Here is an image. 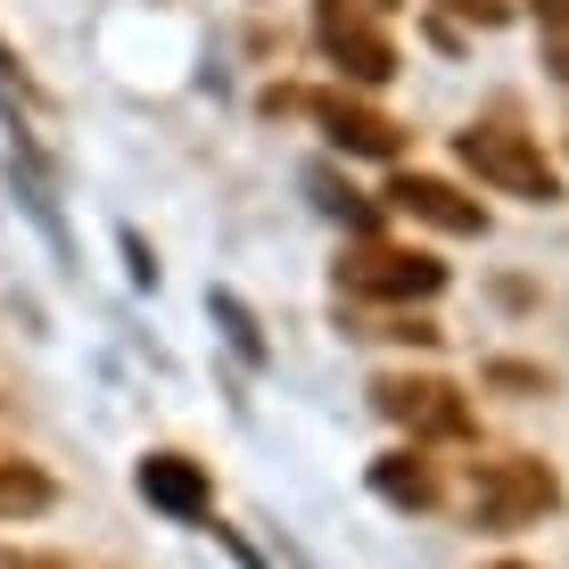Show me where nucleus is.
Instances as JSON below:
<instances>
[{
    "label": "nucleus",
    "instance_id": "obj_1",
    "mask_svg": "<svg viewBox=\"0 0 569 569\" xmlns=\"http://www.w3.org/2000/svg\"><path fill=\"white\" fill-rule=\"evenodd\" d=\"M455 149H462V166L479 173V182L512 190V199H528V207H553V199H561V182H553V166H545V149L528 141V132H512V124H470Z\"/></svg>",
    "mask_w": 569,
    "mask_h": 569
},
{
    "label": "nucleus",
    "instance_id": "obj_2",
    "mask_svg": "<svg viewBox=\"0 0 569 569\" xmlns=\"http://www.w3.org/2000/svg\"><path fill=\"white\" fill-rule=\"evenodd\" d=\"M561 503V479L528 455H503V462H479L470 470V520L479 528H528L537 512Z\"/></svg>",
    "mask_w": 569,
    "mask_h": 569
},
{
    "label": "nucleus",
    "instance_id": "obj_3",
    "mask_svg": "<svg viewBox=\"0 0 569 569\" xmlns=\"http://www.w3.org/2000/svg\"><path fill=\"white\" fill-rule=\"evenodd\" d=\"M313 33L339 58V74H356V83H388V74H397V42H388L363 9H347V0H313Z\"/></svg>",
    "mask_w": 569,
    "mask_h": 569
},
{
    "label": "nucleus",
    "instance_id": "obj_4",
    "mask_svg": "<svg viewBox=\"0 0 569 569\" xmlns=\"http://www.w3.org/2000/svg\"><path fill=\"white\" fill-rule=\"evenodd\" d=\"M339 281L356 289V298H438L446 289V264L438 257H413V248H363L356 264H339Z\"/></svg>",
    "mask_w": 569,
    "mask_h": 569
},
{
    "label": "nucleus",
    "instance_id": "obj_5",
    "mask_svg": "<svg viewBox=\"0 0 569 569\" xmlns=\"http://www.w3.org/2000/svg\"><path fill=\"white\" fill-rule=\"evenodd\" d=\"M371 397H380V413L405 421V429H438V438H462V429H470L462 405H455V388H438V380H405V371H397V380H380Z\"/></svg>",
    "mask_w": 569,
    "mask_h": 569
},
{
    "label": "nucleus",
    "instance_id": "obj_6",
    "mask_svg": "<svg viewBox=\"0 0 569 569\" xmlns=\"http://www.w3.org/2000/svg\"><path fill=\"white\" fill-rule=\"evenodd\" d=\"M132 487L157 503V512H173V520H207V470L190 462V455H141V470H132Z\"/></svg>",
    "mask_w": 569,
    "mask_h": 569
},
{
    "label": "nucleus",
    "instance_id": "obj_7",
    "mask_svg": "<svg viewBox=\"0 0 569 569\" xmlns=\"http://www.w3.org/2000/svg\"><path fill=\"white\" fill-rule=\"evenodd\" d=\"M405 214H421V223H438V231H487V207L479 199H462L455 182H438V173H397V190H388Z\"/></svg>",
    "mask_w": 569,
    "mask_h": 569
},
{
    "label": "nucleus",
    "instance_id": "obj_8",
    "mask_svg": "<svg viewBox=\"0 0 569 569\" xmlns=\"http://www.w3.org/2000/svg\"><path fill=\"white\" fill-rule=\"evenodd\" d=\"M313 116H322V132L339 149H356V157H397L405 149V132L388 124V116H371V108H356V100H313Z\"/></svg>",
    "mask_w": 569,
    "mask_h": 569
},
{
    "label": "nucleus",
    "instance_id": "obj_9",
    "mask_svg": "<svg viewBox=\"0 0 569 569\" xmlns=\"http://www.w3.org/2000/svg\"><path fill=\"white\" fill-rule=\"evenodd\" d=\"M50 503H58L50 470H33V462H17V455H0V520H33V512H50Z\"/></svg>",
    "mask_w": 569,
    "mask_h": 569
},
{
    "label": "nucleus",
    "instance_id": "obj_10",
    "mask_svg": "<svg viewBox=\"0 0 569 569\" xmlns=\"http://www.w3.org/2000/svg\"><path fill=\"white\" fill-rule=\"evenodd\" d=\"M371 487H380L388 503H405V512H421V503L438 496V479L421 470V455H388L380 470H371Z\"/></svg>",
    "mask_w": 569,
    "mask_h": 569
},
{
    "label": "nucleus",
    "instance_id": "obj_11",
    "mask_svg": "<svg viewBox=\"0 0 569 569\" xmlns=\"http://www.w3.org/2000/svg\"><path fill=\"white\" fill-rule=\"evenodd\" d=\"M207 313H214V322H223V339L240 347L248 363H264V330H257V313H248L240 298H231V289H207Z\"/></svg>",
    "mask_w": 569,
    "mask_h": 569
},
{
    "label": "nucleus",
    "instance_id": "obj_12",
    "mask_svg": "<svg viewBox=\"0 0 569 569\" xmlns=\"http://www.w3.org/2000/svg\"><path fill=\"white\" fill-rule=\"evenodd\" d=\"M116 240H124V264H132V281H141V289H157V257H149V248H141V231H116Z\"/></svg>",
    "mask_w": 569,
    "mask_h": 569
},
{
    "label": "nucleus",
    "instance_id": "obj_13",
    "mask_svg": "<svg viewBox=\"0 0 569 569\" xmlns=\"http://www.w3.org/2000/svg\"><path fill=\"white\" fill-rule=\"evenodd\" d=\"M537 17H545L553 33H569V0H537Z\"/></svg>",
    "mask_w": 569,
    "mask_h": 569
},
{
    "label": "nucleus",
    "instance_id": "obj_14",
    "mask_svg": "<svg viewBox=\"0 0 569 569\" xmlns=\"http://www.w3.org/2000/svg\"><path fill=\"white\" fill-rule=\"evenodd\" d=\"M496 569H528V561H496Z\"/></svg>",
    "mask_w": 569,
    "mask_h": 569
},
{
    "label": "nucleus",
    "instance_id": "obj_15",
    "mask_svg": "<svg viewBox=\"0 0 569 569\" xmlns=\"http://www.w3.org/2000/svg\"><path fill=\"white\" fill-rule=\"evenodd\" d=\"M380 9H397V0H380Z\"/></svg>",
    "mask_w": 569,
    "mask_h": 569
}]
</instances>
